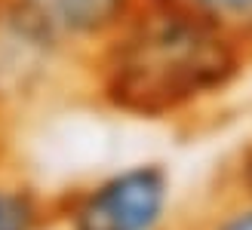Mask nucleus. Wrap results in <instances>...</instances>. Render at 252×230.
Segmentation results:
<instances>
[{
	"mask_svg": "<svg viewBox=\"0 0 252 230\" xmlns=\"http://www.w3.org/2000/svg\"><path fill=\"white\" fill-rule=\"evenodd\" d=\"M252 65L234 34L166 0H142L80 65L105 111L145 123L191 120L231 95Z\"/></svg>",
	"mask_w": 252,
	"mask_h": 230,
	"instance_id": "1",
	"label": "nucleus"
},
{
	"mask_svg": "<svg viewBox=\"0 0 252 230\" xmlns=\"http://www.w3.org/2000/svg\"><path fill=\"white\" fill-rule=\"evenodd\" d=\"M172 212V175L163 163H129L56 200L62 230H163Z\"/></svg>",
	"mask_w": 252,
	"mask_h": 230,
	"instance_id": "2",
	"label": "nucleus"
},
{
	"mask_svg": "<svg viewBox=\"0 0 252 230\" xmlns=\"http://www.w3.org/2000/svg\"><path fill=\"white\" fill-rule=\"evenodd\" d=\"M138 3L142 0H0V16L28 43L80 77V65Z\"/></svg>",
	"mask_w": 252,
	"mask_h": 230,
	"instance_id": "3",
	"label": "nucleus"
},
{
	"mask_svg": "<svg viewBox=\"0 0 252 230\" xmlns=\"http://www.w3.org/2000/svg\"><path fill=\"white\" fill-rule=\"evenodd\" d=\"M62 74H68L65 65L40 53L0 16V142L16 111Z\"/></svg>",
	"mask_w": 252,
	"mask_h": 230,
	"instance_id": "4",
	"label": "nucleus"
},
{
	"mask_svg": "<svg viewBox=\"0 0 252 230\" xmlns=\"http://www.w3.org/2000/svg\"><path fill=\"white\" fill-rule=\"evenodd\" d=\"M56 227V200H46L28 178L0 166V230Z\"/></svg>",
	"mask_w": 252,
	"mask_h": 230,
	"instance_id": "5",
	"label": "nucleus"
},
{
	"mask_svg": "<svg viewBox=\"0 0 252 230\" xmlns=\"http://www.w3.org/2000/svg\"><path fill=\"white\" fill-rule=\"evenodd\" d=\"M234 34L252 49V0H166Z\"/></svg>",
	"mask_w": 252,
	"mask_h": 230,
	"instance_id": "6",
	"label": "nucleus"
},
{
	"mask_svg": "<svg viewBox=\"0 0 252 230\" xmlns=\"http://www.w3.org/2000/svg\"><path fill=\"white\" fill-rule=\"evenodd\" d=\"M188 230H252V194L231 187L221 202L206 209Z\"/></svg>",
	"mask_w": 252,
	"mask_h": 230,
	"instance_id": "7",
	"label": "nucleus"
},
{
	"mask_svg": "<svg viewBox=\"0 0 252 230\" xmlns=\"http://www.w3.org/2000/svg\"><path fill=\"white\" fill-rule=\"evenodd\" d=\"M234 190H243V194H252V144L240 153L234 169Z\"/></svg>",
	"mask_w": 252,
	"mask_h": 230,
	"instance_id": "8",
	"label": "nucleus"
}]
</instances>
